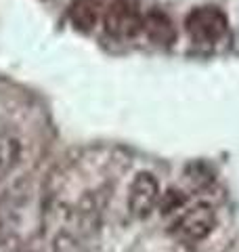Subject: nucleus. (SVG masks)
<instances>
[{"mask_svg":"<svg viewBox=\"0 0 239 252\" xmlns=\"http://www.w3.org/2000/svg\"><path fill=\"white\" fill-rule=\"evenodd\" d=\"M216 227V210L208 202L187 204L170 225V233L185 244L204 242Z\"/></svg>","mask_w":239,"mask_h":252,"instance_id":"obj_1","label":"nucleus"},{"mask_svg":"<svg viewBox=\"0 0 239 252\" xmlns=\"http://www.w3.org/2000/svg\"><path fill=\"white\" fill-rule=\"evenodd\" d=\"M185 32L191 38V42L195 44H216L218 40L227 36L229 32V17L225 15V11L218 9V6L212 4H204V6H195L187 13L185 21Z\"/></svg>","mask_w":239,"mask_h":252,"instance_id":"obj_2","label":"nucleus"},{"mask_svg":"<svg viewBox=\"0 0 239 252\" xmlns=\"http://www.w3.org/2000/svg\"><path fill=\"white\" fill-rule=\"evenodd\" d=\"M159 198H162V191H159L155 175L149 170H141L130 181L126 206L134 219H147L159 204Z\"/></svg>","mask_w":239,"mask_h":252,"instance_id":"obj_3","label":"nucleus"},{"mask_svg":"<svg viewBox=\"0 0 239 252\" xmlns=\"http://www.w3.org/2000/svg\"><path fill=\"white\" fill-rule=\"evenodd\" d=\"M103 28L109 36L120 38V40H128L143 32V17L126 2H114L105 6L103 13Z\"/></svg>","mask_w":239,"mask_h":252,"instance_id":"obj_4","label":"nucleus"},{"mask_svg":"<svg viewBox=\"0 0 239 252\" xmlns=\"http://www.w3.org/2000/svg\"><path fill=\"white\" fill-rule=\"evenodd\" d=\"M103 13H105V4L101 0H74L69 4V23L78 32L89 34L94 28L103 23Z\"/></svg>","mask_w":239,"mask_h":252,"instance_id":"obj_5","label":"nucleus"},{"mask_svg":"<svg viewBox=\"0 0 239 252\" xmlns=\"http://www.w3.org/2000/svg\"><path fill=\"white\" fill-rule=\"evenodd\" d=\"M143 34L157 46H168L177 40V28L166 13L149 11L143 17Z\"/></svg>","mask_w":239,"mask_h":252,"instance_id":"obj_6","label":"nucleus"},{"mask_svg":"<svg viewBox=\"0 0 239 252\" xmlns=\"http://www.w3.org/2000/svg\"><path fill=\"white\" fill-rule=\"evenodd\" d=\"M21 139L11 130H0V181L9 177L21 162Z\"/></svg>","mask_w":239,"mask_h":252,"instance_id":"obj_7","label":"nucleus"},{"mask_svg":"<svg viewBox=\"0 0 239 252\" xmlns=\"http://www.w3.org/2000/svg\"><path fill=\"white\" fill-rule=\"evenodd\" d=\"M53 242H55V252H86L80 240L67 229L53 235Z\"/></svg>","mask_w":239,"mask_h":252,"instance_id":"obj_8","label":"nucleus"},{"mask_svg":"<svg viewBox=\"0 0 239 252\" xmlns=\"http://www.w3.org/2000/svg\"><path fill=\"white\" fill-rule=\"evenodd\" d=\"M21 252H55V242L51 235L40 231L28 238V242H23Z\"/></svg>","mask_w":239,"mask_h":252,"instance_id":"obj_9","label":"nucleus"},{"mask_svg":"<svg viewBox=\"0 0 239 252\" xmlns=\"http://www.w3.org/2000/svg\"><path fill=\"white\" fill-rule=\"evenodd\" d=\"M180 252H189V250H180Z\"/></svg>","mask_w":239,"mask_h":252,"instance_id":"obj_10","label":"nucleus"}]
</instances>
